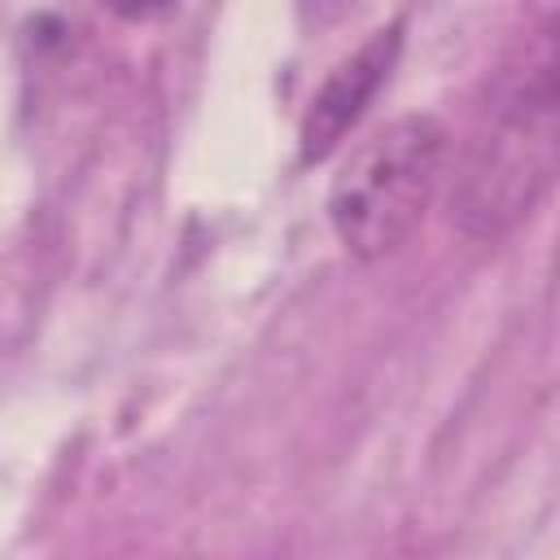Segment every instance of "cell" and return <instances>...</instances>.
<instances>
[{"mask_svg": "<svg viewBox=\"0 0 560 560\" xmlns=\"http://www.w3.org/2000/svg\"><path fill=\"white\" fill-rule=\"evenodd\" d=\"M560 179V9L538 18L490 70L455 162L451 219L508 236Z\"/></svg>", "mask_w": 560, "mask_h": 560, "instance_id": "6da1fadb", "label": "cell"}, {"mask_svg": "<svg viewBox=\"0 0 560 560\" xmlns=\"http://www.w3.org/2000/svg\"><path fill=\"white\" fill-rule=\"evenodd\" d=\"M451 136L433 114H402L376 127L341 162L328 188V223L346 254L372 262L394 254L429 214Z\"/></svg>", "mask_w": 560, "mask_h": 560, "instance_id": "7a4b0ae2", "label": "cell"}, {"mask_svg": "<svg viewBox=\"0 0 560 560\" xmlns=\"http://www.w3.org/2000/svg\"><path fill=\"white\" fill-rule=\"evenodd\" d=\"M398 48H402V26L394 22V26L376 31L372 39H363L350 57H341L328 70V79L315 88V96L302 114V127H298L302 162H324L346 140V131L359 122V114L372 105V96L389 79Z\"/></svg>", "mask_w": 560, "mask_h": 560, "instance_id": "3957f363", "label": "cell"}, {"mask_svg": "<svg viewBox=\"0 0 560 560\" xmlns=\"http://www.w3.org/2000/svg\"><path fill=\"white\" fill-rule=\"evenodd\" d=\"M114 18H122V22H158V18H166L179 0H101Z\"/></svg>", "mask_w": 560, "mask_h": 560, "instance_id": "277c9868", "label": "cell"}]
</instances>
